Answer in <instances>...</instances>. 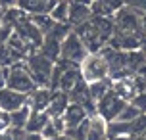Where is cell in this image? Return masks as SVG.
Segmentation results:
<instances>
[{"instance_id": "cell-13", "label": "cell", "mask_w": 146, "mask_h": 140, "mask_svg": "<svg viewBox=\"0 0 146 140\" xmlns=\"http://www.w3.org/2000/svg\"><path fill=\"white\" fill-rule=\"evenodd\" d=\"M111 90H113L119 98H123L125 102H131L133 98L137 96V87H135V81H133V75L131 77H125V79L113 81Z\"/></svg>"}, {"instance_id": "cell-20", "label": "cell", "mask_w": 146, "mask_h": 140, "mask_svg": "<svg viewBox=\"0 0 146 140\" xmlns=\"http://www.w3.org/2000/svg\"><path fill=\"white\" fill-rule=\"evenodd\" d=\"M31 108L25 104L23 108H19L17 111H14V113H10L12 115V127L14 129H25L27 127V121H29V117H31Z\"/></svg>"}, {"instance_id": "cell-22", "label": "cell", "mask_w": 146, "mask_h": 140, "mask_svg": "<svg viewBox=\"0 0 146 140\" xmlns=\"http://www.w3.org/2000/svg\"><path fill=\"white\" fill-rule=\"evenodd\" d=\"M125 6L131 8L133 12H137L142 17L146 15V0H125Z\"/></svg>"}, {"instance_id": "cell-5", "label": "cell", "mask_w": 146, "mask_h": 140, "mask_svg": "<svg viewBox=\"0 0 146 140\" xmlns=\"http://www.w3.org/2000/svg\"><path fill=\"white\" fill-rule=\"evenodd\" d=\"M90 52L87 50V46L85 42L81 40V37L71 31L66 38H64V42H62V54H60V59H64V61H69V63H75V65H79L83 63V59L87 58Z\"/></svg>"}, {"instance_id": "cell-30", "label": "cell", "mask_w": 146, "mask_h": 140, "mask_svg": "<svg viewBox=\"0 0 146 140\" xmlns=\"http://www.w3.org/2000/svg\"><path fill=\"white\" fill-rule=\"evenodd\" d=\"M108 140H137L135 136H113V138H108Z\"/></svg>"}, {"instance_id": "cell-12", "label": "cell", "mask_w": 146, "mask_h": 140, "mask_svg": "<svg viewBox=\"0 0 146 140\" xmlns=\"http://www.w3.org/2000/svg\"><path fill=\"white\" fill-rule=\"evenodd\" d=\"M92 19V10L87 4H77V2H71V10H69V25L73 29L79 27L83 23H87Z\"/></svg>"}, {"instance_id": "cell-15", "label": "cell", "mask_w": 146, "mask_h": 140, "mask_svg": "<svg viewBox=\"0 0 146 140\" xmlns=\"http://www.w3.org/2000/svg\"><path fill=\"white\" fill-rule=\"evenodd\" d=\"M50 119L52 117L46 111H31V117H29V121H27L25 131H27V133H42V129L50 123Z\"/></svg>"}, {"instance_id": "cell-35", "label": "cell", "mask_w": 146, "mask_h": 140, "mask_svg": "<svg viewBox=\"0 0 146 140\" xmlns=\"http://www.w3.org/2000/svg\"><path fill=\"white\" fill-rule=\"evenodd\" d=\"M142 138H146V133H144V136H142Z\"/></svg>"}, {"instance_id": "cell-1", "label": "cell", "mask_w": 146, "mask_h": 140, "mask_svg": "<svg viewBox=\"0 0 146 140\" xmlns=\"http://www.w3.org/2000/svg\"><path fill=\"white\" fill-rule=\"evenodd\" d=\"M25 63H27V69H29V73L36 87L50 88V81H52V73H54L56 61H52L50 58H46L40 52H33V54H29L25 58Z\"/></svg>"}, {"instance_id": "cell-14", "label": "cell", "mask_w": 146, "mask_h": 140, "mask_svg": "<svg viewBox=\"0 0 146 140\" xmlns=\"http://www.w3.org/2000/svg\"><path fill=\"white\" fill-rule=\"evenodd\" d=\"M38 50L46 58H50L52 61H58L60 54H62V40H58L56 37H52V35H44V40H42V44H40Z\"/></svg>"}, {"instance_id": "cell-21", "label": "cell", "mask_w": 146, "mask_h": 140, "mask_svg": "<svg viewBox=\"0 0 146 140\" xmlns=\"http://www.w3.org/2000/svg\"><path fill=\"white\" fill-rule=\"evenodd\" d=\"M140 115H142V113H140V111L137 110L133 104H127V106L123 108V111L119 113L117 121H127V123H133V121H135V119H139Z\"/></svg>"}, {"instance_id": "cell-2", "label": "cell", "mask_w": 146, "mask_h": 140, "mask_svg": "<svg viewBox=\"0 0 146 140\" xmlns=\"http://www.w3.org/2000/svg\"><path fill=\"white\" fill-rule=\"evenodd\" d=\"M79 69H81V77L87 85L110 79V65L100 52L98 54H88L87 58L83 59Z\"/></svg>"}, {"instance_id": "cell-9", "label": "cell", "mask_w": 146, "mask_h": 140, "mask_svg": "<svg viewBox=\"0 0 146 140\" xmlns=\"http://www.w3.org/2000/svg\"><path fill=\"white\" fill-rule=\"evenodd\" d=\"M88 117H90V115H88V111L85 110L81 104H75V102L69 104V106H67V110H66V113H64V119H66L67 129H75V127L83 125Z\"/></svg>"}, {"instance_id": "cell-3", "label": "cell", "mask_w": 146, "mask_h": 140, "mask_svg": "<svg viewBox=\"0 0 146 140\" xmlns=\"http://www.w3.org/2000/svg\"><path fill=\"white\" fill-rule=\"evenodd\" d=\"M113 25H115V33L119 35H131V37H144L142 31V15L133 12L131 8L123 6L117 10L113 15Z\"/></svg>"}, {"instance_id": "cell-8", "label": "cell", "mask_w": 146, "mask_h": 140, "mask_svg": "<svg viewBox=\"0 0 146 140\" xmlns=\"http://www.w3.org/2000/svg\"><path fill=\"white\" fill-rule=\"evenodd\" d=\"M52 100V90L50 88H42V87H36L29 96H27V106L33 111H46L50 106Z\"/></svg>"}, {"instance_id": "cell-6", "label": "cell", "mask_w": 146, "mask_h": 140, "mask_svg": "<svg viewBox=\"0 0 146 140\" xmlns=\"http://www.w3.org/2000/svg\"><path fill=\"white\" fill-rule=\"evenodd\" d=\"M129 102H125L123 98H119L113 90H110L100 102H96V113L110 123V121H115L119 117V113L123 111V108Z\"/></svg>"}, {"instance_id": "cell-28", "label": "cell", "mask_w": 146, "mask_h": 140, "mask_svg": "<svg viewBox=\"0 0 146 140\" xmlns=\"http://www.w3.org/2000/svg\"><path fill=\"white\" fill-rule=\"evenodd\" d=\"M23 140H44V136L40 133H25V138Z\"/></svg>"}, {"instance_id": "cell-31", "label": "cell", "mask_w": 146, "mask_h": 140, "mask_svg": "<svg viewBox=\"0 0 146 140\" xmlns=\"http://www.w3.org/2000/svg\"><path fill=\"white\" fill-rule=\"evenodd\" d=\"M140 52L144 54V58H146V35L142 37V44H140Z\"/></svg>"}, {"instance_id": "cell-11", "label": "cell", "mask_w": 146, "mask_h": 140, "mask_svg": "<svg viewBox=\"0 0 146 140\" xmlns=\"http://www.w3.org/2000/svg\"><path fill=\"white\" fill-rule=\"evenodd\" d=\"M87 140H108V121L102 119L98 113L90 115V119H88Z\"/></svg>"}, {"instance_id": "cell-27", "label": "cell", "mask_w": 146, "mask_h": 140, "mask_svg": "<svg viewBox=\"0 0 146 140\" xmlns=\"http://www.w3.org/2000/svg\"><path fill=\"white\" fill-rule=\"evenodd\" d=\"M6 87H8V67H4L0 71V90L6 88Z\"/></svg>"}, {"instance_id": "cell-34", "label": "cell", "mask_w": 146, "mask_h": 140, "mask_svg": "<svg viewBox=\"0 0 146 140\" xmlns=\"http://www.w3.org/2000/svg\"><path fill=\"white\" fill-rule=\"evenodd\" d=\"M2 69H4V67H2V65H0V71H2Z\"/></svg>"}, {"instance_id": "cell-18", "label": "cell", "mask_w": 146, "mask_h": 140, "mask_svg": "<svg viewBox=\"0 0 146 140\" xmlns=\"http://www.w3.org/2000/svg\"><path fill=\"white\" fill-rule=\"evenodd\" d=\"M113 136H133V127L127 121H110L108 123V138Z\"/></svg>"}, {"instance_id": "cell-25", "label": "cell", "mask_w": 146, "mask_h": 140, "mask_svg": "<svg viewBox=\"0 0 146 140\" xmlns=\"http://www.w3.org/2000/svg\"><path fill=\"white\" fill-rule=\"evenodd\" d=\"M10 129H12V115H10L8 111L0 110V134L8 133Z\"/></svg>"}, {"instance_id": "cell-33", "label": "cell", "mask_w": 146, "mask_h": 140, "mask_svg": "<svg viewBox=\"0 0 146 140\" xmlns=\"http://www.w3.org/2000/svg\"><path fill=\"white\" fill-rule=\"evenodd\" d=\"M137 140H146V138H142V136H140V138H137Z\"/></svg>"}, {"instance_id": "cell-7", "label": "cell", "mask_w": 146, "mask_h": 140, "mask_svg": "<svg viewBox=\"0 0 146 140\" xmlns=\"http://www.w3.org/2000/svg\"><path fill=\"white\" fill-rule=\"evenodd\" d=\"M25 104H27V96L21 94V92L12 90V88H8V87L0 90V110L2 111L14 113L19 108H23Z\"/></svg>"}, {"instance_id": "cell-19", "label": "cell", "mask_w": 146, "mask_h": 140, "mask_svg": "<svg viewBox=\"0 0 146 140\" xmlns=\"http://www.w3.org/2000/svg\"><path fill=\"white\" fill-rule=\"evenodd\" d=\"M31 21L35 23V27L42 35H48L52 31V27L56 25V21L50 17V14H36V15H31Z\"/></svg>"}, {"instance_id": "cell-29", "label": "cell", "mask_w": 146, "mask_h": 140, "mask_svg": "<svg viewBox=\"0 0 146 140\" xmlns=\"http://www.w3.org/2000/svg\"><path fill=\"white\" fill-rule=\"evenodd\" d=\"M0 140H15L14 133H12V129H10L8 133H2V134H0Z\"/></svg>"}, {"instance_id": "cell-4", "label": "cell", "mask_w": 146, "mask_h": 140, "mask_svg": "<svg viewBox=\"0 0 146 140\" xmlns=\"http://www.w3.org/2000/svg\"><path fill=\"white\" fill-rule=\"evenodd\" d=\"M8 88L17 90V92H21L25 96H29L36 88L35 81H33L29 69H27L25 59L23 61H15V63H12L8 67Z\"/></svg>"}, {"instance_id": "cell-10", "label": "cell", "mask_w": 146, "mask_h": 140, "mask_svg": "<svg viewBox=\"0 0 146 140\" xmlns=\"http://www.w3.org/2000/svg\"><path fill=\"white\" fill-rule=\"evenodd\" d=\"M69 104H71V100H69L67 92H64V90H52V100H50V106H48L46 113L50 117H62L66 113Z\"/></svg>"}, {"instance_id": "cell-24", "label": "cell", "mask_w": 146, "mask_h": 140, "mask_svg": "<svg viewBox=\"0 0 146 140\" xmlns=\"http://www.w3.org/2000/svg\"><path fill=\"white\" fill-rule=\"evenodd\" d=\"M40 134L44 136V140H58L60 136H62V134L58 133V129L52 125V119H50V123H48V125L42 129V133H40Z\"/></svg>"}, {"instance_id": "cell-16", "label": "cell", "mask_w": 146, "mask_h": 140, "mask_svg": "<svg viewBox=\"0 0 146 140\" xmlns=\"http://www.w3.org/2000/svg\"><path fill=\"white\" fill-rule=\"evenodd\" d=\"M69 10H71V0H58L56 6L52 8L50 17L56 23H67L69 25Z\"/></svg>"}, {"instance_id": "cell-26", "label": "cell", "mask_w": 146, "mask_h": 140, "mask_svg": "<svg viewBox=\"0 0 146 140\" xmlns=\"http://www.w3.org/2000/svg\"><path fill=\"white\" fill-rule=\"evenodd\" d=\"M19 6V0H0V10L6 12V10H14Z\"/></svg>"}, {"instance_id": "cell-17", "label": "cell", "mask_w": 146, "mask_h": 140, "mask_svg": "<svg viewBox=\"0 0 146 140\" xmlns=\"http://www.w3.org/2000/svg\"><path fill=\"white\" fill-rule=\"evenodd\" d=\"M111 85H113V81H111V79L90 83V85H88V92H90V98H92L94 102H100L104 96H106L110 90H111Z\"/></svg>"}, {"instance_id": "cell-23", "label": "cell", "mask_w": 146, "mask_h": 140, "mask_svg": "<svg viewBox=\"0 0 146 140\" xmlns=\"http://www.w3.org/2000/svg\"><path fill=\"white\" fill-rule=\"evenodd\" d=\"M129 104H133V106H135L142 115H146V92H139V94L135 96Z\"/></svg>"}, {"instance_id": "cell-32", "label": "cell", "mask_w": 146, "mask_h": 140, "mask_svg": "<svg viewBox=\"0 0 146 140\" xmlns=\"http://www.w3.org/2000/svg\"><path fill=\"white\" fill-rule=\"evenodd\" d=\"M142 31H144V35H146V15L142 17Z\"/></svg>"}]
</instances>
